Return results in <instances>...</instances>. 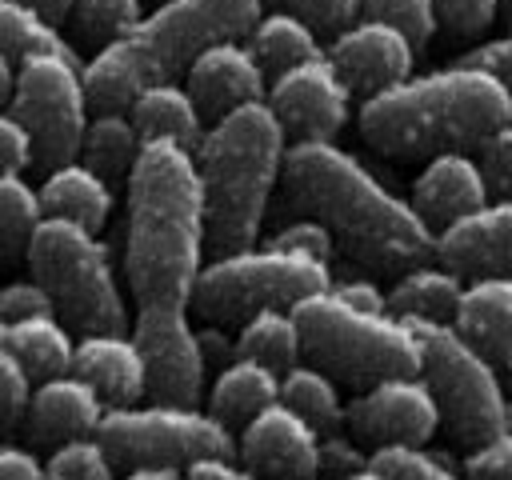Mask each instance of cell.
I'll use <instances>...</instances> for the list:
<instances>
[{"mask_svg":"<svg viewBox=\"0 0 512 480\" xmlns=\"http://www.w3.org/2000/svg\"><path fill=\"white\" fill-rule=\"evenodd\" d=\"M208 248L204 176L180 140H144L128 172L124 276L136 304H188Z\"/></svg>","mask_w":512,"mask_h":480,"instance_id":"cell-1","label":"cell"},{"mask_svg":"<svg viewBox=\"0 0 512 480\" xmlns=\"http://www.w3.org/2000/svg\"><path fill=\"white\" fill-rule=\"evenodd\" d=\"M284 188L292 200L320 216L336 244L376 268H408L436 248L432 224L412 200L392 192L356 152L336 140H296L284 152Z\"/></svg>","mask_w":512,"mask_h":480,"instance_id":"cell-2","label":"cell"},{"mask_svg":"<svg viewBox=\"0 0 512 480\" xmlns=\"http://www.w3.org/2000/svg\"><path fill=\"white\" fill-rule=\"evenodd\" d=\"M512 116V92L480 64H448L404 76L364 96L360 132L388 156H432L440 148H476Z\"/></svg>","mask_w":512,"mask_h":480,"instance_id":"cell-3","label":"cell"},{"mask_svg":"<svg viewBox=\"0 0 512 480\" xmlns=\"http://www.w3.org/2000/svg\"><path fill=\"white\" fill-rule=\"evenodd\" d=\"M192 152L204 176L208 248L232 252L256 244L288 152V128L268 96L244 100L212 116Z\"/></svg>","mask_w":512,"mask_h":480,"instance_id":"cell-4","label":"cell"},{"mask_svg":"<svg viewBox=\"0 0 512 480\" xmlns=\"http://www.w3.org/2000/svg\"><path fill=\"white\" fill-rule=\"evenodd\" d=\"M260 4L264 0H160L84 64L92 108H128L136 88L184 72L212 40L248 36Z\"/></svg>","mask_w":512,"mask_h":480,"instance_id":"cell-5","label":"cell"},{"mask_svg":"<svg viewBox=\"0 0 512 480\" xmlns=\"http://www.w3.org/2000/svg\"><path fill=\"white\" fill-rule=\"evenodd\" d=\"M304 352L348 384H372L396 372H420V340L392 308H360L340 292L316 288L292 304Z\"/></svg>","mask_w":512,"mask_h":480,"instance_id":"cell-6","label":"cell"},{"mask_svg":"<svg viewBox=\"0 0 512 480\" xmlns=\"http://www.w3.org/2000/svg\"><path fill=\"white\" fill-rule=\"evenodd\" d=\"M24 260L48 284L52 304L72 324V332H104L128 324L116 260L96 228L72 216L44 212L32 228Z\"/></svg>","mask_w":512,"mask_h":480,"instance_id":"cell-7","label":"cell"},{"mask_svg":"<svg viewBox=\"0 0 512 480\" xmlns=\"http://www.w3.org/2000/svg\"><path fill=\"white\" fill-rule=\"evenodd\" d=\"M328 284H332L328 260L264 240V244L216 252L208 264H200L188 304L204 320L232 324L264 304H296L300 296Z\"/></svg>","mask_w":512,"mask_h":480,"instance_id":"cell-8","label":"cell"},{"mask_svg":"<svg viewBox=\"0 0 512 480\" xmlns=\"http://www.w3.org/2000/svg\"><path fill=\"white\" fill-rule=\"evenodd\" d=\"M420 340V376L428 380L440 420L460 444H476L504 424L508 396L496 360L468 340L456 320H408Z\"/></svg>","mask_w":512,"mask_h":480,"instance_id":"cell-9","label":"cell"},{"mask_svg":"<svg viewBox=\"0 0 512 480\" xmlns=\"http://www.w3.org/2000/svg\"><path fill=\"white\" fill-rule=\"evenodd\" d=\"M96 436L108 444L112 460L132 468V464H188L208 452H232L236 456V436L232 428L208 408L196 404H176V400H152V404H108Z\"/></svg>","mask_w":512,"mask_h":480,"instance_id":"cell-10","label":"cell"},{"mask_svg":"<svg viewBox=\"0 0 512 480\" xmlns=\"http://www.w3.org/2000/svg\"><path fill=\"white\" fill-rule=\"evenodd\" d=\"M12 108L28 124L36 144V164L52 168L60 160L80 156L84 124H88V84L84 60L64 52H28L16 60Z\"/></svg>","mask_w":512,"mask_h":480,"instance_id":"cell-11","label":"cell"},{"mask_svg":"<svg viewBox=\"0 0 512 480\" xmlns=\"http://www.w3.org/2000/svg\"><path fill=\"white\" fill-rule=\"evenodd\" d=\"M132 336L148 364V396L200 404L208 384V360L188 320V304H140Z\"/></svg>","mask_w":512,"mask_h":480,"instance_id":"cell-12","label":"cell"},{"mask_svg":"<svg viewBox=\"0 0 512 480\" xmlns=\"http://www.w3.org/2000/svg\"><path fill=\"white\" fill-rule=\"evenodd\" d=\"M264 96L296 140H336L352 112V84L328 52H312L272 72Z\"/></svg>","mask_w":512,"mask_h":480,"instance_id":"cell-13","label":"cell"},{"mask_svg":"<svg viewBox=\"0 0 512 480\" xmlns=\"http://www.w3.org/2000/svg\"><path fill=\"white\" fill-rule=\"evenodd\" d=\"M344 424L368 444H384V440L424 444L440 428V404L420 372H396L364 384V392L348 404Z\"/></svg>","mask_w":512,"mask_h":480,"instance_id":"cell-14","label":"cell"},{"mask_svg":"<svg viewBox=\"0 0 512 480\" xmlns=\"http://www.w3.org/2000/svg\"><path fill=\"white\" fill-rule=\"evenodd\" d=\"M236 456L264 476L312 480L320 476V428L276 396L240 424Z\"/></svg>","mask_w":512,"mask_h":480,"instance_id":"cell-15","label":"cell"},{"mask_svg":"<svg viewBox=\"0 0 512 480\" xmlns=\"http://www.w3.org/2000/svg\"><path fill=\"white\" fill-rule=\"evenodd\" d=\"M328 56L336 60V68L344 72V80L352 84V92H376L384 84H396L412 72L416 64V40L380 16H356L348 20L340 32H332Z\"/></svg>","mask_w":512,"mask_h":480,"instance_id":"cell-16","label":"cell"},{"mask_svg":"<svg viewBox=\"0 0 512 480\" xmlns=\"http://www.w3.org/2000/svg\"><path fill=\"white\" fill-rule=\"evenodd\" d=\"M184 84L196 96L204 116H220V112H228L244 100L264 96L268 92V72L240 36H224V40H212L208 48H200L188 60Z\"/></svg>","mask_w":512,"mask_h":480,"instance_id":"cell-17","label":"cell"},{"mask_svg":"<svg viewBox=\"0 0 512 480\" xmlns=\"http://www.w3.org/2000/svg\"><path fill=\"white\" fill-rule=\"evenodd\" d=\"M432 252L460 276L512 272V196L484 200L460 220L436 228Z\"/></svg>","mask_w":512,"mask_h":480,"instance_id":"cell-18","label":"cell"},{"mask_svg":"<svg viewBox=\"0 0 512 480\" xmlns=\"http://www.w3.org/2000/svg\"><path fill=\"white\" fill-rule=\"evenodd\" d=\"M104 396L76 372H52V376H40L32 384V396H28V412H24V424H28V436L36 444H60L68 436H80V432H96L100 416H104Z\"/></svg>","mask_w":512,"mask_h":480,"instance_id":"cell-19","label":"cell"},{"mask_svg":"<svg viewBox=\"0 0 512 480\" xmlns=\"http://www.w3.org/2000/svg\"><path fill=\"white\" fill-rule=\"evenodd\" d=\"M488 180L484 168L472 152L464 148H440L428 156V164L420 168V176L412 180V204L416 212L436 228L460 220L464 212L480 208L488 200Z\"/></svg>","mask_w":512,"mask_h":480,"instance_id":"cell-20","label":"cell"},{"mask_svg":"<svg viewBox=\"0 0 512 480\" xmlns=\"http://www.w3.org/2000/svg\"><path fill=\"white\" fill-rule=\"evenodd\" d=\"M72 368L104 396V404H132L148 396V364L124 328H104V332H80Z\"/></svg>","mask_w":512,"mask_h":480,"instance_id":"cell-21","label":"cell"},{"mask_svg":"<svg viewBox=\"0 0 512 480\" xmlns=\"http://www.w3.org/2000/svg\"><path fill=\"white\" fill-rule=\"evenodd\" d=\"M456 328L476 340L496 364L512 368V272H480L464 280Z\"/></svg>","mask_w":512,"mask_h":480,"instance_id":"cell-22","label":"cell"},{"mask_svg":"<svg viewBox=\"0 0 512 480\" xmlns=\"http://www.w3.org/2000/svg\"><path fill=\"white\" fill-rule=\"evenodd\" d=\"M40 200H44V212H56V216H72L88 228H104L108 216H112V180L100 176L88 160L72 156V160H60L44 172L40 180Z\"/></svg>","mask_w":512,"mask_h":480,"instance_id":"cell-23","label":"cell"},{"mask_svg":"<svg viewBox=\"0 0 512 480\" xmlns=\"http://www.w3.org/2000/svg\"><path fill=\"white\" fill-rule=\"evenodd\" d=\"M128 116L136 120L144 140L164 136V140H180L188 148H196L204 128H208L196 96L188 92V84H176L172 76L136 88V96L128 100Z\"/></svg>","mask_w":512,"mask_h":480,"instance_id":"cell-24","label":"cell"},{"mask_svg":"<svg viewBox=\"0 0 512 480\" xmlns=\"http://www.w3.org/2000/svg\"><path fill=\"white\" fill-rule=\"evenodd\" d=\"M280 396V368L236 352L228 364L216 368V380L208 388V408L228 424L240 428L252 412H260L268 400Z\"/></svg>","mask_w":512,"mask_h":480,"instance_id":"cell-25","label":"cell"},{"mask_svg":"<svg viewBox=\"0 0 512 480\" xmlns=\"http://www.w3.org/2000/svg\"><path fill=\"white\" fill-rule=\"evenodd\" d=\"M464 292V276L456 268L416 260L400 272L388 292V308L404 320H456V304Z\"/></svg>","mask_w":512,"mask_h":480,"instance_id":"cell-26","label":"cell"},{"mask_svg":"<svg viewBox=\"0 0 512 480\" xmlns=\"http://www.w3.org/2000/svg\"><path fill=\"white\" fill-rule=\"evenodd\" d=\"M4 344L24 360L32 380L52 376V372H68L72 352H76L72 324L60 312H32V316L4 320Z\"/></svg>","mask_w":512,"mask_h":480,"instance_id":"cell-27","label":"cell"},{"mask_svg":"<svg viewBox=\"0 0 512 480\" xmlns=\"http://www.w3.org/2000/svg\"><path fill=\"white\" fill-rule=\"evenodd\" d=\"M140 144H144V136H140L136 120L128 116V108H96L84 124L80 160H88L108 180H128Z\"/></svg>","mask_w":512,"mask_h":480,"instance_id":"cell-28","label":"cell"},{"mask_svg":"<svg viewBox=\"0 0 512 480\" xmlns=\"http://www.w3.org/2000/svg\"><path fill=\"white\" fill-rule=\"evenodd\" d=\"M248 48L256 52V60L264 64V72H280L312 52H320V40H316V28L296 12V8H272V12H260L248 28Z\"/></svg>","mask_w":512,"mask_h":480,"instance_id":"cell-29","label":"cell"},{"mask_svg":"<svg viewBox=\"0 0 512 480\" xmlns=\"http://www.w3.org/2000/svg\"><path fill=\"white\" fill-rule=\"evenodd\" d=\"M236 352L256 356L280 372L288 364H296L304 352V340H300V324H296L292 304H264V308L248 312L240 320V332H236Z\"/></svg>","mask_w":512,"mask_h":480,"instance_id":"cell-30","label":"cell"},{"mask_svg":"<svg viewBox=\"0 0 512 480\" xmlns=\"http://www.w3.org/2000/svg\"><path fill=\"white\" fill-rule=\"evenodd\" d=\"M280 400H288L296 412H304L320 432L340 428L344 424V412H348V404L340 400V388H336L332 372L320 368L316 360L312 364L296 360V364H288L280 372Z\"/></svg>","mask_w":512,"mask_h":480,"instance_id":"cell-31","label":"cell"},{"mask_svg":"<svg viewBox=\"0 0 512 480\" xmlns=\"http://www.w3.org/2000/svg\"><path fill=\"white\" fill-rule=\"evenodd\" d=\"M0 48L20 60L28 52H64V56H80L76 44L60 32L56 20H48L36 4L28 0H0Z\"/></svg>","mask_w":512,"mask_h":480,"instance_id":"cell-32","label":"cell"},{"mask_svg":"<svg viewBox=\"0 0 512 480\" xmlns=\"http://www.w3.org/2000/svg\"><path fill=\"white\" fill-rule=\"evenodd\" d=\"M40 216H44L40 188H32L24 172H0V260H16L28 252Z\"/></svg>","mask_w":512,"mask_h":480,"instance_id":"cell-33","label":"cell"},{"mask_svg":"<svg viewBox=\"0 0 512 480\" xmlns=\"http://www.w3.org/2000/svg\"><path fill=\"white\" fill-rule=\"evenodd\" d=\"M456 468L428 448V440H384L372 444L364 480H452Z\"/></svg>","mask_w":512,"mask_h":480,"instance_id":"cell-34","label":"cell"},{"mask_svg":"<svg viewBox=\"0 0 512 480\" xmlns=\"http://www.w3.org/2000/svg\"><path fill=\"white\" fill-rule=\"evenodd\" d=\"M144 16V0H72L68 24L80 44L104 48Z\"/></svg>","mask_w":512,"mask_h":480,"instance_id":"cell-35","label":"cell"},{"mask_svg":"<svg viewBox=\"0 0 512 480\" xmlns=\"http://www.w3.org/2000/svg\"><path fill=\"white\" fill-rule=\"evenodd\" d=\"M112 472H116V460L96 432H80L52 444L44 460V476L52 480H108Z\"/></svg>","mask_w":512,"mask_h":480,"instance_id":"cell-36","label":"cell"},{"mask_svg":"<svg viewBox=\"0 0 512 480\" xmlns=\"http://www.w3.org/2000/svg\"><path fill=\"white\" fill-rule=\"evenodd\" d=\"M28 396H32V372H28L24 360L0 340V432H12V428L24 420Z\"/></svg>","mask_w":512,"mask_h":480,"instance_id":"cell-37","label":"cell"},{"mask_svg":"<svg viewBox=\"0 0 512 480\" xmlns=\"http://www.w3.org/2000/svg\"><path fill=\"white\" fill-rule=\"evenodd\" d=\"M464 472L476 480H512V424H500L484 440L468 444Z\"/></svg>","mask_w":512,"mask_h":480,"instance_id":"cell-38","label":"cell"},{"mask_svg":"<svg viewBox=\"0 0 512 480\" xmlns=\"http://www.w3.org/2000/svg\"><path fill=\"white\" fill-rule=\"evenodd\" d=\"M360 12L400 24L416 44L432 40V32L440 28L436 24V0H360Z\"/></svg>","mask_w":512,"mask_h":480,"instance_id":"cell-39","label":"cell"},{"mask_svg":"<svg viewBox=\"0 0 512 480\" xmlns=\"http://www.w3.org/2000/svg\"><path fill=\"white\" fill-rule=\"evenodd\" d=\"M476 160L484 168L488 192L492 196H512V116L504 124H496L488 136H480Z\"/></svg>","mask_w":512,"mask_h":480,"instance_id":"cell-40","label":"cell"},{"mask_svg":"<svg viewBox=\"0 0 512 480\" xmlns=\"http://www.w3.org/2000/svg\"><path fill=\"white\" fill-rule=\"evenodd\" d=\"M268 240H272V244H284V248H300V252L320 256V260H328V264H332V256H336V236H332V228H328L320 216L288 220V224L276 228Z\"/></svg>","mask_w":512,"mask_h":480,"instance_id":"cell-41","label":"cell"},{"mask_svg":"<svg viewBox=\"0 0 512 480\" xmlns=\"http://www.w3.org/2000/svg\"><path fill=\"white\" fill-rule=\"evenodd\" d=\"M500 12V0H436V24L452 36L484 32Z\"/></svg>","mask_w":512,"mask_h":480,"instance_id":"cell-42","label":"cell"},{"mask_svg":"<svg viewBox=\"0 0 512 480\" xmlns=\"http://www.w3.org/2000/svg\"><path fill=\"white\" fill-rule=\"evenodd\" d=\"M364 468H368V452L360 448L356 432L352 436H344L340 428L320 432V472H328V476H360L364 480Z\"/></svg>","mask_w":512,"mask_h":480,"instance_id":"cell-43","label":"cell"},{"mask_svg":"<svg viewBox=\"0 0 512 480\" xmlns=\"http://www.w3.org/2000/svg\"><path fill=\"white\" fill-rule=\"evenodd\" d=\"M32 312H56L48 284L32 272V276H16L8 284H0V316L16 320V316H32Z\"/></svg>","mask_w":512,"mask_h":480,"instance_id":"cell-44","label":"cell"},{"mask_svg":"<svg viewBox=\"0 0 512 480\" xmlns=\"http://www.w3.org/2000/svg\"><path fill=\"white\" fill-rule=\"evenodd\" d=\"M36 160V144L16 108H0V172H24Z\"/></svg>","mask_w":512,"mask_h":480,"instance_id":"cell-45","label":"cell"},{"mask_svg":"<svg viewBox=\"0 0 512 480\" xmlns=\"http://www.w3.org/2000/svg\"><path fill=\"white\" fill-rule=\"evenodd\" d=\"M292 8H296L316 32H340L348 20L360 16V0H292Z\"/></svg>","mask_w":512,"mask_h":480,"instance_id":"cell-46","label":"cell"},{"mask_svg":"<svg viewBox=\"0 0 512 480\" xmlns=\"http://www.w3.org/2000/svg\"><path fill=\"white\" fill-rule=\"evenodd\" d=\"M460 60L488 68V72H492V76H500V80H504V88L512 92V28H508L504 36H496V40L476 44V48H472V52H464Z\"/></svg>","mask_w":512,"mask_h":480,"instance_id":"cell-47","label":"cell"},{"mask_svg":"<svg viewBox=\"0 0 512 480\" xmlns=\"http://www.w3.org/2000/svg\"><path fill=\"white\" fill-rule=\"evenodd\" d=\"M184 476L192 480H248L256 476L248 464H236L232 452H208V456H196L184 464Z\"/></svg>","mask_w":512,"mask_h":480,"instance_id":"cell-48","label":"cell"},{"mask_svg":"<svg viewBox=\"0 0 512 480\" xmlns=\"http://www.w3.org/2000/svg\"><path fill=\"white\" fill-rule=\"evenodd\" d=\"M44 476V460L16 440L0 444V480H40Z\"/></svg>","mask_w":512,"mask_h":480,"instance_id":"cell-49","label":"cell"},{"mask_svg":"<svg viewBox=\"0 0 512 480\" xmlns=\"http://www.w3.org/2000/svg\"><path fill=\"white\" fill-rule=\"evenodd\" d=\"M332 292H340L344 300H352L360 308H388V292L372 276H352V272L332 276Z\"/></svg>","mask_w":512,"mask_h":480,"instance_id":"cell-50","label":"cell"},{"mask_svg":"<svg viewBox=\"0 0 512 480\" xmlns=\"http://www.w3.org/2000/svg\"><path fill=\"white\" fill-rule=\"evenodd\" d=\"M196 336H200V352H204L208 364L220 368V364H228L236 356V336H228L220 320H208L204 328H196Z\"/></svg>","mask_w":512,"mask_h":480,"instance_id":"cell-51","label":"cell"},{"mask_svg":"<svg viewBox=\"0 0 512 480\" xmlns=\"http://www.w3.org/2000/svg\"><path fill=\"white\" fill-rule=\"evenodd\" d=\"M128 472H132V480H176L184 468H180V464H164V460H152V464H132Z\"/></svg>","mask_w":512,"mask_h":480,"instance_id":"cell-52","label":"cell"},{"mask_svg":"<svg viewBox=\"0 0 512 480\" xmlns=\"http://www.w3.org/2000/svg\"><path fill=\"white\" fill-rule=\"evenodd\" d=\"M12 88H16V60L0 48V108L12 100Z\"/></svg>","mask_w":512,"mask_h":480,"instance_id":"cell-53","label":"cell"},{"mask_svg":"<svg viewBox=\"0 0 512 480\" xmlns=\"http://www.w3.org/2000/svg\"><path fill=\"white\" fill-rule=\"evenodd\" d=\"M28 4H36V8H40L48 20H56V24L68 20V8H72V0H28Z\"/></svg>","mask_w":512,"mask_h":480,"instance_id":"cell-54","label":"cell"},{"mask_svg":"<svg viewBox=\"0 0 512 480\" xmlns=\"http://www.w3.org/2000/svg\"><path fill=\"white\" fill-rule=\"evenodd\" d=\"M500 16H504V24L512 28V0H500Z\"/></svg>","mask_w":512,"mask_h":480,"instance_id":"cell-55","label":"cell"},{"mask_svg":"<svg viewBox=\"0 0 512 480\" xmlns=\"http://www.w3.org/2000/svg\"><path fill=\"white\" fill-rule=\"evenodd\" d=\"M504 424H512V400H508V412H504Z\"/></svg>","mask_w":512,"mask_h":480,"instance_id":"cell-56","label":"cell"},{"mask_svg":"<svg viewBox=\"0 0 512 480\" xmlns=\"http://www.w3.org/2000/svg\"><path fill=\"white\" fill-rule=\"evenodd\" d=\"M0 340H4V316H0Z\"/></svg>","mask_w":512,"mask_h":480,"instance_id":"cell-57","label":"cell"}]
</instances>
